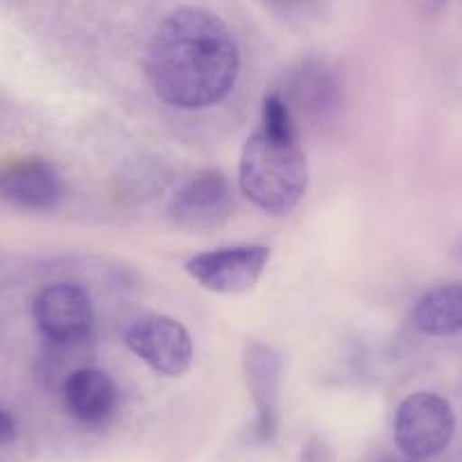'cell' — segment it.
I'll return each instance as SVG.
<instances>
[{
    "label": "cell",
    "mask_w": 462,
    "mask_h": 462,
    "mask_svg": "<svg viewBox=\"0 0 462 462\" xmlns=\"http://www.w3.org/2000/svg\"><path fill=\"white\" fill-rule=\"evenodd\" d=\"M243 374L256 408L254 438L273 442L282 421V356L265 342H250L243 354Z\"/></svg>",
    "instance_id": "ba28073f"
},
{
    "label": "cell",
    "mask_w": 462,
    "mask_h": 462,
    "mask_svg": "<svg viewBox=\"0 0 462 462\" xmlns=\"http://www.w3.org/2000/svg\"><path fill=\"white\" fill-rule=\"evenodd\" d=\"M268 245H234L202 252L186 261V273L217 295H243L263 277L270 263Z\"/></svg>",
    "instance_id": "5b68a950"
},
{
    "label": "cell",
    "mask_w": 462,
    "mask_h": 462,
    "mask_svg": "<svg viewBox=\"0 0 462 462\" xmlns=\"http://www.w3.org/2000/svg\"><path fill=\"white\" fill-rule=\"evenodd\" d=\"M125 345L152 372L181 376L193 363V340L184 324L162 313H141L123 331Z\"/></svg>",
    "instance_id": "277c9868"
},
{
    "label": "cell",
    "mask_w": 462,
    "mask_h": 462,
    "mask_svg": "<svg viewBox=\"0 0 462 462\" xmlns=\"http://www.w3.org/2000/svg\"><path fill=\"white\" fill-rule=\"evenodd\" d=\"M301 462H336V457L322 435H310L309 442L301 448Z\"/></svg>",
    "instance_id": "4fadbf2b"
},
{
    "label": "cell",
    "mask_w": 462,
    "mask_h": 462,
    "mask_svg": "<svg viewBox=\"0 0 462 462\" xmlns=\"http://www.w3.org/2000/svg\"><path fill=\"white\" fill-rule=\"evenodd\" d=\"M238 184L254 207L273 216L291 213L304 199L309 163L300 145L295 114L282 93L263 97L261 125L243 145Z\"/></svg>",
    "instance_id": "7a4b0ae2"
},
{
    "label": "cell",
    "mask_w": 462,
    "mask_h": 462,
    "mask_svg": "<svg viewBox=\"0 0 462 462\" xmlns=\"http://www.w3.org/2000/svg\"><path fill=\"white\" fill-rule=\"evenodd\" d=\"M64 198L60 172L42 159H21L0 168V199L25 211H52Z\"/></svg>",
    "instance_id": "9c48e42d"
},
{
    "label": "cell",
    "mask_w": 462,
    "mask_h": 462,
    "mask_svg": "<svg viewBox=\"0 0 462 462\" xmlns=\"http://www.w3.org/2000/svg\"><path fill=\"white\" fill-rule=\"evenodd\" d=\"M291 105L292 114L309 116L322 121L340 105V84L336 75L319 61H304L288 78L286 93H282Z\"/></svg>",
    "instance_id": "8fae6325"
},
{
    "label": "cell",
    "mask_w": 462,
    "mask_h": 462,
    "mask_svg": "<svg viewBox=\"0 0 462 462\" xmlns=\"http://www.w3.org/2000/svg\"><path fill=\"white\" fill-rule=\"evenodd\" d=\"M381 462H424V460H417V457H408V456H388V457H383V460Z\"/></svg>",
    "instance_id": "9a60e30c"
},
{
    "label": "cell",
    "mask_w": 462,
    "mask_h": 462,
    "mask_svg": "<svg viewBox=\"0 0 462 462\" xmlns=\"http://www.w3.org/2000/svg\"><path fill=\"white\" fill-rule=\"evenodd\" d=\"M145 73L154 96L177 109H207L231 93L241 51L225 21L202 7H180L159 23Z\"/></svg>",
    "instance_id": "6da1fadb"
},
{
    "label": "cell",
    "mask_w": 462,
    "mask_h": 462,
    "mask_svg": "<svg viewBox=\"0 0 462 462\" xmlns=\"http://www.w3.org/2000/svg\"><path fill=\"white\" fill-rule=\"evenodd\" d=\"M19 435V426H16V420L7 411L0 408V447L3 444H12Z\"/></svg>",
    "instance_id": "5bb4252c"
},
{
    "label": "cell",
    "mask_w": 462,
    "mask_h": 462,
    "mask_svg": "<svg viewBox=\"0 0 462 462\" xmlns=\"http://www.w3.org/2000/svg\"><path fill=\"white\" fill-rule=\"evenodd\" d=\"M168 216L180 229L195 234L225 226L234 216V193L226 177L216 168L195 172L177 190Z\"/></svg>",
    "instance_id": "8992f818"
},
{
    "label": "cell",
    "mask_w": 462,
    "mask_h": 462,
    "mask_svg": "<svg viewBox=\"0 0 462 462\" xmlns=\"http://www.w3.org/2000/svg\"><path fill=\"white\" fill-rule=\"evenodd\" d=\"M456 435V412L438 393L420 390L399 403L394 412V442L408 457L439 456Z\"/></svg>",
    "instance_id": "3957f363"
},
{
    "label": "cell",
    "mask_w": 462,
    "mask_h": 462,
    "mask_svg": "<svg viewBox=\"0 0 462 462\" xmlns=\"http://www.w3.org/2000/svg\"><path fill=\"white\" fill-rule=\"evenodd\" d=\"M412 327L433 337L462 333V282L426 291L412 309Z\"/></svg>",
    "instance_id": "7c38bea8"
},
{
    "label": "cell",
    "mask_w": 462,
    "mask_h": 462,
    "mask_svg": "<svg viewBox=\"0 0 462 462\" xmlns=\"http://www.w3.org/2000/svg\"><path fill=\"white\" fill-rule=\"evenodd\" d=\"M34 322L52 345L60 342H87L91 337L93 301L78 283H52L46 286L32 304Z\"/></svg>",
    "instance_id": "52a82bcc"
},
{
    "label": "cell",
    "mask_w": 462,
    "mask_h": 462,
    "mask_svg": "<svg viewBox=\"0 0 462 462\" xmlns=\"http://www.w3.org/2000/svg\"><path fill=\"white\" fill-rule=\"evenodd\" d=\"M64 403L70 415L84 426H102L118 406V390L111 376L100 367H78L61 383Z\"/></svg>",
    "instance_id": "30bf717a"
}]
</instances>
